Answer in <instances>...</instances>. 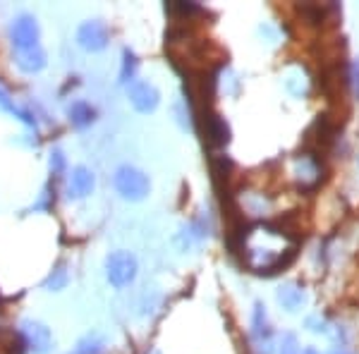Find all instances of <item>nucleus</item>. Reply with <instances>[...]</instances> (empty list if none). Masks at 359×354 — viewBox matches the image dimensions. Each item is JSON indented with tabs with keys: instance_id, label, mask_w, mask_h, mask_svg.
Segmentation results:
<instances>
[{
	"instance_id": "1",
	"label": "nucleus",
	"mask_w": 359,
	"mask_h": 354,
	"mask_svg": "<svg viewBox=\"0 0 359 354\" xmlns=\"http://www.w3.org/2000/svg\"><path fill=\"white\" fill-rule=\"evenodd\" d=\"M245 264L257 273H271L280 266L290 264L294 257V240L273 225H254L242 237Z\"/></svg>"
},
{
	"instance_id": "2",
	"label": "nucleus",
	"mask_w": 359,
	"mask_h": 354,
	"mask_svg": "<svg viewBox=\"0 0 359 354\" xmlns=\"http://www.w3.org/2000/svg\"><path fill=\"white\" fill-rule=\"evenodd\" d=\"M115 189H118L120 196H125V199L130 201H142L144 196L149 194V189H151V184H149V177L144 175L142 170H137V168L132 165H123L115 170Z\"/></svg>"
},
{
	"instance_id": "3",
	"label": "nucleus",
	"mask_w": 359,
	"mask_h": 354,
	"mask_svg": "<svg viewBox=\"0 0 359 354\" xmlns=\"http://www.w3.org/2000/svg\"><path fill=\"white\" fill-rule=\"evenodd\" d=\"M106 273L115 287L130 285L137 278V259L130 252H115L106 261Z\"/></svg>"
},
{
	"instance_id": "4",
	"label": "nucleus",
	"mask_w": 359,
	"mask_h": 354,
	"mask_svg": "<svg viewBox=\"0 0 359 354\" xmlns=\"http://www.w3.org/2000/svg\"><path fill=\"white\" fill-rule=\"evenodd\" d=\"M10 39H13V46L17 50H29L39 46V25L34 17L22 15L20 20L13 22L10 27Z\"/></svg>"
},
{
	"instance_id": "5",
	"label": "nucleus",
	"mask_w": 359,
	"mask_h": 354,
	"mask_svg": "<svg viewBox=\"0 0 359 354\" xmlns=\"http://www.w3.org/2000/svg\"><path fill=\"white\" fill-rule=\"evenodd\" d=\"M77 41L82 46L84 50H91V53H96V50H103L111 41V34H108V27L103 25V22H84L82 27H79L77 32Z\"/></svg>"
},
{
	"instance_id": "6",
	"label": "nucleus",
	"mask_w": 359,
	"mask_h": 354,
	"mask_svg": "<svg viewBox=\"0 0 359 354\" xmlns=\"http://www.w3.org/2000/svg\"><path fill=\"white\" fill-rule=\"evenodd\" d=\"M252 340L257 345L259 354H273V330L269 326V318L262 304L254 306L252 316Z\"/></svg>"
},
{
	"instance_id": "7",
	"label": "nucleus",
	"mask_w": 359,
	"mask_h": 354,
	"mask_svg": "<svg viewBox=\"0 0 359 354\" xmlns=\"http://www.w3.org/2000/svg\"><path fill=\"white\" fill-rule=\"evenodd\" d=\"M130 101L139 113H154L158 108V101H161V94L154 84L149 82H139V84H132L130 86Z\"/></svg>"
},
{
	"instance_id": "8",
	"label": "nucleus",
	"mask_w": 359,
	"mask_h": 354,
	"mask_svg": "<svg viewBox=\"0 0 359 354\" xmlns=\"http://www.w3.org/2000/svg\"><path fill=\"white\" fill-rule=\"evenodd\" d=\"M22 335H25L27 340V347H32L36 354H46L50 347V330L41 326V323H25V330H22Z\"/></svg>"
},
{
	"instance_id": "9",
	"label": "nucleus",
	"mask_w": 359,
	"mask_h": 354,
	"mask_svg": "<svg viewBox=\"0 0 359 354\" xmlns=\"http://www.w3.org/2000/svg\"><path fill=\"white\" fill-rule=\"evenodd\" d=\"M204 135L211 147H225L228 144V125L216 113L204 115Z\"/></svg>"
},
{
	"instance_id": "10",
	"label": "nucleus",
	"mask_w": 359,
	"mask_h": 354,
	"mask_svg": "<svg viewBox=\"0 0 359 354\" xmlns=\"http://www.w3.org/2000/svg\"><path fill=\"white\" fill-rule=\"evenodd\" d=\"M94 189V172L89 168H74L72 170V177H69V196L74 199H84V196L91 194Z\"/></svg>"
},
{
	"instance_id": "11",
	"label": "nucleus",
	"mask_w": 359,
	"mask_h": 354,
	"mask_svg": "<svg viewBox=\"0 0 359 354\" xmlns=\"http://www.w3.org/2000/svg\"><path fill=\"white\" fill-rule=\"evenodd\" d=\"M17 67L27 74H34V72H39V69H43L46 67V53H43L41 46L29 48V50H17Z\"/></svg>"
},
{
	"instance_id": "12",
	"label": "nucleus",
	"mask_w": 359,
	"mask_h": 354,
	"mask_svg": "<svg viewBox=\"0 0 359 354\" xmlns=\"http://www.w3.org/2000/svg\"><path fill=\"white\" fill-rule=\"evenodd\" d=\"M67 115H69V123H72L74 127H86V125H91L96 120V110L89 106V103H84V101H77V103H72L67 110Z\"/></svg>"
},
{
	"instance_id": "13",
	"label": "nucleus",
	"mask_w": 359,
	"mask_h": 354,
	"mask_svg": "<svg viewBox=\"0 0 359 354\" xmlns=\"http://www.w3.org/2000/svg\"><path fill=\"white\" fill-rule=\"evenodd\" d=\"M278 301H280L287 311H294L304 304V292L297 285H285L278 290Z\"/></svg>"
},
{
	"instance_id": "14",
	"label": "nucleus",
	"mask_w": 359,
	"mask_h": 354,
	"mask_svg": "<svg viewBox=\"0 0 359 354\" xmlns=\"http://www.w3.org/2000/svg\"><path fill=\"white\" fill-rule=\"evenodd\" d=\"M67 280H69V275H67V268L65 266H57V268L50 273L48 278H46V282H43V287L46 290H50V292H57V290H62L67 285Z\"/></svg>"
},
{
	"instance_id": "15",
	"label": "nucleus",
	"mask_w": 359,
	"mask_h": 354,
	"mask_svg": "<svg viewBox=\"0 0 359 354\" xmlns=\"http://www.w3.org/2000/svg\"><path fill=\"white\" fill-rule=\"evenodd\" d=\"M103 347H106V342L98 338V335H89V338H84L82 342H79L74 354H101Z\"/></svg>"
},
{
	"instance_id": "16",
	"label": "nucleus",
	"mask_w": 359,
	"mask_h": 354,
	"mask_svg": "<svg viewBox=\"0 0 359 354\" xmlns=\"http://www.w3.org/2000/svg\"><path fill=\"white\" fill-rule=\"evenodd\" d=\"M135 74H137V57H135V53L125 50V53H123V69H120V82H123V84L132 82V79H135Z\"/></svg>"
},
{
	"instance_id": "17",
	"label": "nucleus",
	"mask_w": 359,
	"mask_h": 354,
	"mask_svg": "<svg viewBox=\"0 0 359 354\" xmlns=\"http://www.w3.org/2000/svg\"><path fill=\"white\" fill-rule=\"evenodd\" d=\"M280 354H299L297 352V340H294V335H285V340H283V352Z\"/></svg>"
},
{
	"instance_id": "18",
	"label": "nucleus",
	"mask_w": 359,
	"mask_h": 354,
	"mask_svg": "<svg viewBox=\"0 0 359 354\" xmlns=\"http://www.w3.org/2000/svg\"><path fill=\"white\" fill-rule=\"evenodd\" d=\"M50 168H53V172H62V168H65V156H62V151H53Z\"/></svg>"
},
{
	"instance_id": "19",
	"label": "nucleus",
	"mask_w": 359,
	"mask_h": 354,
	"mask_svg": "<svg viewBox=\"0 0 359 354\" xmlns=\"http://www.w3.org/2000/svg\"><path fill=\"white\" fill-rule=\"evenodd\" d=\"M302 354H318V352H316V350H311V347H306V350H304Z\"/></svg>"
},
{
	"instance_id": "20",
	"label": "nucleus",
	"mask_w": 359,
	"mask_h": 354,
	"mask_svg": "<svg viewBox=\"0 0 359 354\" xmlns=\"http://www.w3.org/2000/svg\"><path fill=\"white\" fill-rule=\"evenodd\" d=\"M331 354H350V352H345V350H333Z\"/></svg>"
}]
</instances>
